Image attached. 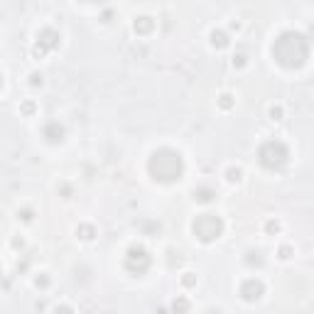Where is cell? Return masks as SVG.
<instances>
[{
  "instance_id": "cell-6",
  "label": "cell",
  "mask_w": 314,
  "mask_h": 314,
  "mask_svg": "<svg viewBox=\"0 0 314 314\" xmlns=\"http://www.w3.org/2000/svg\"><path fill=\"white\" fill-rule=\"evenodd\" d=\"M59 40H62V37H59V32H56V30H49V27L42 30L40 37H37V44H35V49H32V52H35V56H44L47 52L56 49V47H59Z\"/></svg>"
},
{
  "instance_id": "cell-23",
  "label": "cell",
  "mask_w": 314,
  "mask_h": 314,
  "mask_svg": "<svg viewBox=\"0 0 314 314\" xmlns=\"http://www.w3.org/2000/svg\"><path fill=\"white\" fill-rule=\"evenodd\" d=\"M290 255H292V248H290V246L280 248V258H290Z\"/></svg>"
},
{
  "instance_id": "cell-16",
  "label": "cell",
  "mask_w": 314,
  "mask_h": 314,
  "mask_svg": "<svg viewBox=\"0 0 314 314\" xmlns=\"http://www.w3.org/2000/svg\"><path fill=\"white\" fill-rule=\"evenodd\" d=\"M226 177H229V182H241V169H238V167H231V169L226 172Z\"/></svg>"
},
{
  "instance_id": "cell-3",
  "label": "cell",
  "mask_w": 314,
  "mask_h": 314,
  "mask_svg": "<svg viewBox=\"0 0 314 314\" xmlns=\"http://www.w3.org/2000/svg\"><path fill=\"white\" fill-rule=\"evenodd\" d=\"M287 157H290V150L280 140H268V142H263L258 148V162L265 169H282Z\"/></svg>"
},
{
  "instance_id": "cell-24",
  "label": "cell",
  "mask_w": 314,
  "mask_h": 314,
  "mask_svg": "<svg viewBox=\"0 0 314 314\" xmlns=\"http://www.w3.org/2000/svg\"><path fill=\"white\" fill-rule=\"evenodd\" d=\"M233 64H236V67H243V64H246V54H238V56H233Z\"/></svg>"
},
{
  "instance_id": "cell-19",
  "label": "cell",
  "mask_w": 314,
  "mask_h": 314,
  "mask_svg": "<svg viewBox=\"0 0 314 314\" xmlns=\"http://www.w3.org/2000/svg\"><path fill=\"white\" fill-rule=\"evenodd\" d=\"M265 231H268V233H277V231H280V223H277V221H268V223H265Z\"/></svg>"
},
{
  "instance_id": "cell-5",
  "label": "cell",
  "mask_w": 314,
  "mask_h": 314,
  "mask_svg": "<svg viewBox=\"0 0 314 314\" xmlns=\"http://www.w3.org/2000/svg\"><path fill=\"white\" fill-rule=\"evenodd\" d=\"M150 263H152L150 253L142 246L128 248V253H125V270H128V273H133V275L148 273V270H150Z\"/></svg>"
},
{
  "instance_id": "cell-7",
  "label": "cell",
  "mask_w": 314,
  "mask_h": 314,
  "mask_svg": "<svg viewBox=\"0 0 314 314\" xmlns=\"http://www.w3.org/2000/svg\"><path fill=\"white\" fill-rule=\"evenodd\" d=\"M263 292H265V287H263V282L255 280V277H250V280H246V282L241 285V297L246 302H258L260 297H263Z\"/></svg>"
},
{
  "instance_id": "cell-18",
  "label": "cell",
  "mask_w": 314,
  "mask_h": 314,
  "mask_svg": "<svg viewBox=\"0 0 314 314\" xmlns=\"http://www.w3.org/2000/svg\"><path fill=\"white\" fill-rule=\"evenodd\" d=\"M54 314H74V309L69 304H56L54 307Z\"/></svg>"
},
{
  "instance_id": "cell-17",
  "label": "cell",
  "mask_w": 314,
  "mask_h": 314,
  "mask_svg": "<svg viewBox=\"0 0 314 314\" xmlns=\"http://www.w3.org/2000/svg\"><path fill=\"white\" fill-rule=\"evenodd\" d=\"M182 285H184V287H194V285H196V277H194L191 273H184V277H182Z\"/></svg>"
},
{
  "instance_id": "cell-15",
  "label": "cell",
  "mask_w": 314,
  "mask_h": 314,
  "mask_svg": "<svg viewBox=\"0 0 314 314\" xmlns=\"http://www.w3.org/2000/svg\"><path fill=\"white\" fill-rule=\"evenodd\" d=\"M219 106H221L223 110H231V108H233V96L223 94V96H221V101H219Z\"/></svg>"
},
{
  "instance_id": "cell-4",
  "label": "cell",
  "mask_w": 314,
  "mask_h": 314,
  "mask_svg": "<svg viewBox=\"0 0 314 314\" xmlns=\"http://www.w3.org/2000/svg\"><path fill=\"white\" fill-rule=\"evenodd\" d=\"M191 229H194V236L202 243H211V241L221 238V233H223V219L216 216V214H202V216L194 219Z\"/></svg>"
},
{
  "instance_id": "cell-11",
  "label": "cell",
  "mask_w": 314,
  "mask_h": 314,
  "mask_svg": "<svg viewBox=\"0 0 314 314\" xmlns=\"http://www.w3.org/2000/svg\"><path fill=\"white\" fill-rule=\"evenodd\" d=\"M76 236H79L81 241H91V238L96 236V229L91 226V223H81V226L76 229Z\"/></svg>"
},
{
  "instance_id": "cell-14",
  "label": "cell",
  "mask_w": 314,
  "mask_h": 314,
  "mask_svg": "<svg viewBox=\"0 0 314 314\" xmlns=\"http://www.w3.org/2000/svg\"><path fill=\"white\" fill-rule=\"evenodd\" d=\"M248 265H263V253L260 250H250L248 253V258H246Z\"/></svg>"
},
{
  "instance_id": "cell-13",
  "label": "cell",
  "mask_w": 314,
  "mask_h": 314,
  "mask_svg": "<svg viewBox=\"0 0 314 314\" xmlns=\"http://www.w3.org/2000/svg\"><path fill=\"white\" fill-rule=\"evenodd\" d=\"M194 199H196V202H211V199H214V191L211 189H206V187H199V189L194 191Z\"/></svg>"
},
{
  "instance_id": "cell-12",
  "label": "cell",
  "mask_w": 314,
  "mask_h": 314,
  "mask_svg": "<svg viewBox=\"0 0 314 314\" xmlns=\"http://www.w3.org/2000/svg\"><path fill=\"white\" fill-rule=\"evenodd\" d=\"M172 312L175 314H187L189 312V300H187V297H177V300L172 302Z\"/></svg>"
},
{
  "instance_id": "cell-10",
  "label": "cell",
  "mask_w": 314,
  "mask_h": 314,
  "mask_svg": "<svg viewBox=\"0 0 314 314\" xmlns=\"http://www.w3.org/2000/svg\"><path fill=\"white\" fill-rule=\"evenodd\" d=\"M211 44H214V47H219V49L229 47V35H226V32H221V30H214V32H211Z\"/></svg>"
},
{
  "instance_id": "cell-20",
  "label": "cell",
  "mask_w": 314,
  "mask_h": 314,
  "mask_svg": "<svg viewBox=\"0 0 314 314\" xmlns=\"http://www.w3.org/2000/svg\"><path fill=\"white\" fill-rule=\"evenodd\" d=\"M270 118H273V121H280V118H282V108H280V106H273V108H270Z\"/></svg>"
},
{
  "instance_id": "cell-8",
  "label": "cell",
  "mask_w": 314,
  "mask_h": 314,
  "mask_svg": "<svg viewBox=\"0 0 314 314\" xmlns=\"http://www.w3.org/2000/svg\"><path fill=\"white\" fill-rule=\"evenodd\" d=\"M42 135L47 137V142H62L64 140V128L59 123H47L44 130H42Z\"/></svg>"
},
{
  "instance_id": "cell-21",
  "label": "cell",
  "mask_w": 314,
  "mask_h": 314,
  "mask_svg": "<svg viewBox=\"0 0 314 314\" xmlns=\"http://www.w3.org/2000/svg\"><path fill=\"white\" fill-rule=\"evenodd\" d=\"M35 285H37V287H47V285H49V277H47V275H40V277L35 280Z\"/></svg>"
},
{
  "instance_id": "cell-9",
  "label": "cell",
  "mask_w": 314,
  "mask_h": 314,
  "mask_svg": "<svg viewBox=\"0 0 314 314\" xmlns=\"http://www.w3.org/2000/svg\"><path fill=\"white\" fill-rule=\"evenodd\" d=\"M133 27H135L137 35H148V32L155 27V22H152V17H148V15H140V17L135 20V25H133Z\"/></svg>"
},
{
  "instance_id": "cell-26",
  "label": "cell",
  "mask_w": 314,
  "mask_h": 314,
  "mask_svg": "<svg viewBox=\"0 0 314 314\" xmlns=\"http://www.w3.org/2000/svg\"><path fill=\"white\" fill-rule=\"evenodd\" d=\"M22 113H35V103H25V106H22Z\"/></svg>"
},
{
  "instance_id": "cell-25",
  "label": "cell",
  "mask_w": 314,
  "mask_h": 314,
  "mask_svg": "<svg viewBox=\"0 0 314 314\" xmlns=\"http://www.w3.org/2000/svg\"><path fill=\"white\" fill-rule=\"evenodd\" d=\"M20 219H22V221H32V211H30V209L20 211Z\"/></svg>"
},
{
  "instance_id": "cell-27",
  "label": "cell",
  "mask_w": 314,
  "mask_h": 314,
  "mask_svg": "<svg viewBox=\"0 0 314 314\" xmlns=\"http://www.w3.org/2000/svg\"><path fill=\"white\" fill-rule=\"evenodd\" d=\"M0 89H3V76H0Z\"/></svg>"
},
{
  "instance_id": "cell-2",
  "label": "cell",
  "mask_w": 314,
  "mask_h": 314,
  "mask_svg": "<svg viewBox=\"0 0 314 314\" xmlns=\"http://www.w3.org/2000/svg\"><path fill=\"white\" fill-rule=\"evenodd\" d=\"M148 172H150L152 179H157L162 184H172V182L182 179V175H184V160H182V155L177 150L160 148V150H155L150 155Z\"/></svg>"
},
{
  "instance_id": "cell-1",
  "label": "cell",
  "mask_w": 314,
  "mask_h": 314,
  "mask_svg": "<svg viewBox=\"0 0 314 314\" xmlns=\"http://www.w3.org/2000/svg\"><path fill=\"white\" fill-rule=\"evenodd\" d=\"M273 56L280 67L300 69L309 56V42L300 32H282L273 44Z\"/></svg>"
},
{
  "instance_id": "cell-22",
  "label": "cell",
  "mask_w": 314,
  "mask_h": 314,
  "mask_svg": "<svg viewBox=\"0 0 314 314\" xmlns=\"http://www.w3.org/2000/svg\"><path fill=\"white\" fill-rule=\"evenodd\" d=\"M30 83H32V86H42V74H37V71H35V74L30 76Z\"/></svg>"
}]
</instances>
